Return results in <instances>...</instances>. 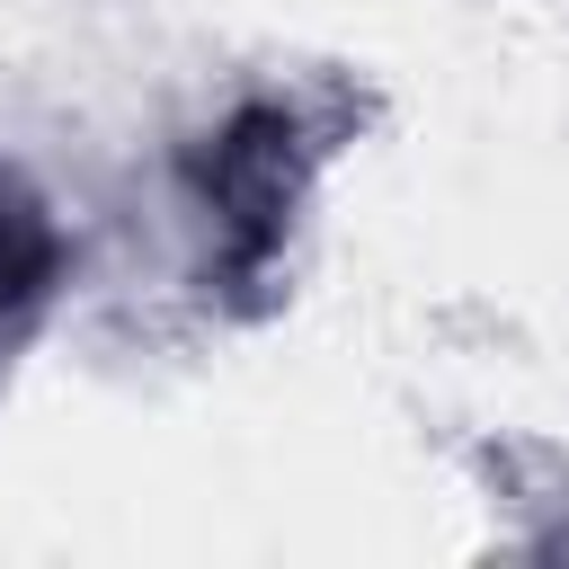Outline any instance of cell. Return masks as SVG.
I'll list each match as a JSON object with an SVG mask.
<instances>
[{
  "mask_svg": "<svg viewBox=\"0 0 569 569\" xmlns=\"http://www.w3.org/2000/svg\"><path fill=\"white\" fill-rule=\"evenodd\" d=\"M302 169H311V142L284 107H240L222 133H204L196 151V196L213 213V258H222V284H258L284 249V222L302 204Z\"/></svg>",
  "mask_w": 569,
  "mask_h": 569,
  "instance_id": "obj_1",
  "label": "cell"
},
{
  "mask_svg": "<svg viewBox=\"0 0 569 569\" xmlns=\"http://www.w3.org/2000/svg\"><path fill=\"white\" fill-rule=\"evenodd\" d=\"M53 284H62V231H53V213L0 169V338H9L18 320H36Z\"/></svg>",
  "mask_w": 569,
  "mask_h": 569,
  "instance_id": "obj_2",
  "label": "cell"
}]
</instances>
